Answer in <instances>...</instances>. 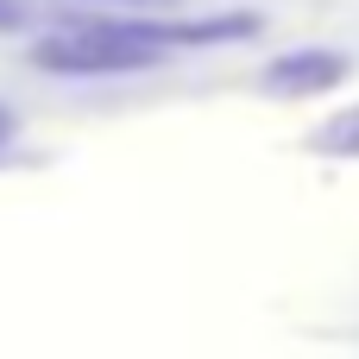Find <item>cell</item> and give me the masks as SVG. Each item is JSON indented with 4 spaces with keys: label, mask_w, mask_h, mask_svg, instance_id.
Wrapping results in <instances>:
<instances>
[{
    "label": "cell",
    "mask_w": 359,
    "mask_h": 359,
    "mask_svg": "<svg viewBox=\"0 0 359 359\" xmlns=\"http://www.w3.org/2000/svg\"><path fill=\"white\" fill-rule=\"evenodd\" d=\"M259 19L252 13H221V19H158V13H107L88 19L63 38H44L32 50L38 69L50 76H126V69H151L177 50H202V44H227L246 38Z\"/></svg>",
    "instance_id": "6da1fadb"
},
{
    "label": "cell",
    "mask_w": 359,
    "mask_h": 359,
    "mask_svg": "<svg viewBox=\"0 0 359 359\" xmlns=\"http://www.w3.org/2000/svg\"><path fill=\"white\" fill-rule=\"evenodd\" d=\"M347 82V57L328 50V44H309V50H290L278 63L259 69V88L265 95H284V101H303V95H322V88H341Z\"/></svg>",
    "instance_id": "7a4b0ae2"
},
{
    "label": "cell",
    "mask_w": 359,
    "mask_h": 359,
    "mask_svg": "<svg viewBox=\"0 0 359 359\" xmlns=\"http://www.w3.org/2000/svg\"><path fill=\"white\" fill-rule=\"evenodd\" d=\"M309 151H316V158H359V107L328 114V120L309 133Z\"/></svg>",
    "instance_id": "3957f363"
},
{
    "label": "cell",
    "mask_w": 359,
    "mask_h": 359,
    "mask_svg": "<svg viewBox=\"0 0 359 359\" xmlns=\"http://www.w3.org/2000/svg\"><path fill=\"white\" fill-rule=\"evenodd\" d=\"M95 6H114V13H158V6H170V0H95Z\"/></svg>",
    "instance_id": "277c9868"
},
{
    "label": "cell",
    "mask_w": 359,
    "mask_h": 359,
    "mask_svg": "<svg viewBox=\"0 0 359 359\" xmlns=\"http://www.w3.org/2000/svg\"><path fill=\"white\" fill-rule=\"evenodd\" d=\"M19 19H25V6H19V0H0V32H13Z\"/></svg>",
    "instance_id": "5b68a950"
},
{
    "label": "cell",
    "mask_w": 359,
    "mask_h": 359,
    "mask_svg": "<svg viewBox=\"0 0 359 359\" xmlns=\"http://www.w3.org/2000/svg\"><path fill=\"white\" fill-rule=\"evenodd\" d=\"M6 139H13V114L0 107V145H6Z\"/></svg>",
    "instance_id": "8992f818"
}]
</instances>
